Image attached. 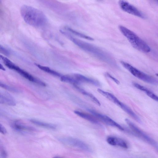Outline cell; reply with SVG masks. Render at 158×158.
I'll use <instances>...</instances> for the list:
<instances>
[{
  "instance_id": "obj_26",
  "label": "cell",
  "mask_w": 158,
  "mask_h": 158,
  "mask_svg": "<svg viewBox=\"0 0 158 158\" xmlns=\"http://www.w3.org/2000/svg\"><path fill=\"white\" fill-rule=\"evenodd\" d=\"M0 133L2 134H5L7 131L4 126L0 123Z\"/></svg>"
},
{
  "instance_id": "obj_9",
  "label": "cell",
  "mask_w": 158,
  "mask_h": 158,
  "mask_svg": "<svg viewBox=\"0 0 158 158\" xmlns=\"http://www.w3.org/2000/svg\"><path fill=\"white\" fill-rule=\"evenodd\" d=\"M87 110L95 117L107 125L117 127L122 131L124 130V128L120 125L107 116L100 114L92 109H88Z\"/></svg>"
},
{
  "instance_id": "obj_19",
  "label": "cell",
  "mask_w": 158,
  "mask_h": 158,
  "mask_svg": "<svg viewBox=\"0 0 158 158\" xmlns=\"http://www.w3.org/2000/svg\"><path fill=\"white\" fill-rule=\"evenodd\" d=\"M30 121L36 125L44 128L52 129H54L56 128V126L54 124L42 122L36 119H31L30 120Z\"/></svg>"
},
{
  "instance_id": "obj_29",
  "label": "cell",
  "mask_w": 158,
  "mask_h": 158,
  "mask_svg": "<svg viewBox=\"0 0 158 158\" xmlns=\"http://www.w3.org/2000/svg\"><path fill=\"white\" fill-rule=\"evenodd\" d=\"M0 112H0V114H1V113H0Z\"/></svg>"
},
{
  "instance_id": "obj_25",
  "label": "cell",
  "mask_w": 158,
  "mask_h": 158,
  "mask_svg": "<svg viewBox=\"0 0 158 158\" xmlns=\"http://www.w3.org/2000/svg\"><path fill=\"white\" fill-rule=\"evenodd\" d=\"M106 76L110 78L113 81H114L118 85L120 84V82L117 79L112 76L110 74L108 73H106Z\"/></svg>"
},
{
  "instance_id": "obj_24",
  "label": "cell",
  "mask_w": 158,
  "mask_h": 158,
  "mask_svg": "<svg viewBox=\"0 0 158 158\" xmlns=\"http://www.w3.org/2000/svg\"><path fill=\"white\" fill-rule=\"evenodd\" d=\"M0 53L8 56L10 55L9 51L0 44Z\"/></svg>"
},
{
  "instance_id": "obj_14",
  "label": "cell",
  "mask_w": 158,
  "mask_h": 158,
  "mask_svg": "<svg viewBox=\"0 0 158 158\" xmlns=\"http://www.w3.org/2000/svg\"><path fill=\"white\" fill-rule=\"evenodd\" d=\"M97 91L103 96L119 106L121 102L113 94L110 93L103 91L100 89H98Z\"/></svg>"
},
{
  "instance_id": "obj_11",
  "label": "cell",
  "mask_w": 158,
  "mask_h": 158,
  "mask_svg": "<svg viewBox=\"0 0 158 158\" xmlns=\"http://www.w3.org/2000/svg\"><path fill=\"white\" fill-rule=\"evenodd\" d=\"M11 126L15 130L21 133L35 130L34 128L25 124L20 120L15 121L12 123Z\"/></svg>"
},
{
  "instance_id": "obj_3",
  "label": "cell",
  "mask_w": 158,
  "mask_h": 158,
  "mask_svg": "<svg viewBox=\"0 0 158 158\" xmlns=\"http://www.w3.org/2000/svg\"><path fill=\"white\" fill-rule=\"evenodd\" d=\"M119 28L133 47L141 52L148 53L151 51L149 46L136 34L127 27L120 25Z\"/></svg>"
},
{
  "instance_id": "obj_8",
  "label": "cell",
  "mask_w": 158,
  "mask_h": 158,
  "mask_svg": "<svg viewBox=\"0 0 158 158\" xmlns=\"http://www.w3.org/2000/svg\"><path fill=\"white\" fill-rule=\"evenodd\" d=\"M118 3L121 8L124 11L142 18H144L143 14L138 9L129 2L124 0H120Z\"/></svg>"
},
{
  "instance_id": "obj_21",
  "label": "cell",
  "mask_w": 158,
  "mask_h": 158,
  "mask_svg": "<svg viewBox=\"0 0 158 158\" xmlns=\"http://www.w3.org/2000/svg\"><path fill=\"white\" fill-rule=\"evenodd\" d=\"M65 29H66V30L68 31H70L71 33H73L74 35H76L78 37H79L81 38H82L87 40H93L94 39L88 36L87 35H86L83 33H81L80 32L77 31L71 28L68 27H65Z\"/></svg>"
},
{
  "instance_id": "obj_4",
  "label": "cell",
  "mask_w": 158,
  "mask_h": 158,
  "mask_svg": "<svg viewBox=\"0 0 158 158\" xmlns=\"http://www.w3.org/2000/svg\"><path fill=\"white\" fill-rule=\"evenodd\" d=\"M0 60L8 68L14 70L22 76L28 80L40 85L44 84V82L33 76L28 73L16 65L6 57L0 54Z\"/></svg>"
},
{
  "instance_id": "obj_2",
  "label": "cell",
  "mask_w": 158,
  "mask_h": 158,
  "mask_svg": "<svg viewBox=\"0 0 158 158\" xmlns=\"http://www.w3.org/2000/svg\"><path fill=\"white\" fill-rule=\"evenodd\" d=\"M64 35L68 36L80 48L91 53L99 60L110 65H115L116 62L114 59L106 52L92 44L74 38L66 32L64 33Z\"/></svg>"
},
{
  "instance_id": "obj_16",
  "label": "cell",
  "mask_w": 158,
  "mask_h": 158,
  "mask_svg": "<svg viewBox=\"0 0 158 158\" xmlns=\"http://www.w3.org/2000/svg\"><path fill=\"white\" fill-rule=\"evenodd\" d=\"M138 122L141 123L139 117L127 106L121 102L118 106Z\"/></svg>"
},
{
  "instance_id": "obj_17",
  "label": "cell",
  "mask_w": 158,
  "mask_h": 158,
  "mask_svg": "<svg viewBox=\"0 0 158 158\" xmlns=\"http://www.w3.org/2000/svg\"><path fill=\"white\" fill-rule=\"evenodd\" d=\"M74 113L79 116L93 124L100 125L99 122L95 118L89 114L77 110L74 111Z\"/></svg>"
},
{
  "instance_id": "obj_10",
  "label": "cell",
  "mask_w": 158,
  "mask_h": 158,
  "mask_svg": "<svg viewBox=\"0 0 158 158\" xmlns=\"http://www.w3.org/2000/svg\"><path fill=\"white\" fill-rule=\"evenodd\" d=\"M79 85L81 83H88L96 86H99L100 83L98 81L87 77L84 75L78 73H74L71 75Z\"/></svg>"
},
{
  "instance_id": "obj_12",
  "label": "cell",
  "mask_w": 158,
  "mask_h": 158,
  "mask_svg": "<svg viewBox=\"0 0 158 158\" xmlns=\"http://www.w3.org/2000/svg\"><path fill=\"white\" fill-rule=\"evenodd\" d=\"M106 141L110 145L118 146L124 148H127L128 146L127 143L122 139L113 136L108 137Z\"/></svg>"
},
{
  "instance_id": "obj_18",
  "label": "cell",
  "mask_w": 158,
  "mask_h": 158,
  "mask_svg": "<svg viewBox=\"0 0 158 158\" xmlns=\"http://www.w3.org/2000/svg\"><path fill=\"white\" fill-rule=\"evenodd\" d=\"M74 87L82 94L89 97L91 100L98 106H101L99 101L92 94L89 93L78 86L77 85H74Z\"/></svg>"
},
{
  "instance_id": "obj_5",
  "label": "cell",
  "mask_w": 158,
  "mask_h": 158,
  "mask_svg": "<svg viewBox=\"0 0 158 158\" xmlns=\"http://www.w3.org/2000/svg\"><path fill=\"white\" fill-rule=\"evenodd\" d=\"M120 63L125 68L135 77L152 85L157 84V80L155 78L138 69L126 62L121 61Z\"/></svg>"
},
{
  "instance_id": "obj_6",
  "label": "cell",
  "mask_w": 158,
  "mask_h": 158,
  "mask_svg": "<svg viewBox=\"0 0 158 158\" xmlns=\"http://www.w3.org/2000/svg\"><path fill=\"white\" fill-rule=\"evenodd\" d=\"M59 140L61 142L66 145L85 152H92V149L89 146L78 139L71 137H65L60 138Z\"/></svg>"
},
{
  "instance_id": "obj_22",
  "label": "cell",
  "mask_w": 158,
  "mask_h": 158,
  "mask_svg": "<svg viewBox=\"0 0 158 158\" xmlns=\"http://www.w3.org/2000/svg\"><path fill=\"white\" fill-rule=\"evenodd\" d=\"M0 87L13 92L18 93L19 91L17 89L3 83L1 81H0Z\"/></svg>"
},
{
  "instance_id": "obj_28",
  "label": "cell",
  "mask_w": 158,
  "mask_h": 158,
  "mask_svg": "<svg viewBox=\"0 0 158 158\" xmlns=\"http://www.w3.org/2000/svg\"></svg>"
},
{
  "instance_id": "obj_20",
  "label": "cell",
  "mask_w": 158,
  "mask_h": 158,
  "mask_svg": "<svg viewBox=\"0 0 158 158\" xmlns=\"http://www.w3.org/2000/svg\"><path fill=\"white\" fill-rule=\"evenodd\" d=\"M35 65L43 71L49 73L52 75L58 77H60L61 74L51 69L49 67L42 66L39 64H35Z\"/></svg>"
},
{
  "instance_id": "obj_23",
  "label": "cell",
  "mask_w": 158,
  "mask_h": 158,
  "mask_svg": "<svg viewBox=\"0 0 158 158\" xmlns=\"http://www.w3.org/2000/svg\"><path fill=\"white\" fill-rule=\"evenodd\" d=\"M7 153L3 146L0 143V157H6Z\"/></svg>"
},
{
  "instance_id": "obj_27",
  "label": "cell",
  "mask_w": 158,
  "mask_h": 158,
  "mask_svg": "<svg viewBox=\"0 0 158 158\" xmlns=\"http://www.w3.org/2000/svg\"><path fill=\"white\" fill-rule=\"evenodd\" d=\"M0 69L3 70L5 71V69L4 67L3 66V65L0 63Z\"/></svg>"
},
{
  "instance_id": "obj_13",
  "label": "cell",
  "mask_w": 158,
  "mask_h": 158,
  "mask_svg": "<svg viewBox=\"0 0 158 158\" xmlns=\"http://www.w3.org/2000/svg\"><path fill=\"white\" fill-rule=\"evenodd\" d=\"M0 104L10 106H15L16 103L14 98L10 95L0 94Z\"/></svg>"
},
{
  "instance_id": "obj_1",
  "label": "cell",
  "mask_w": 158,
  "mask_h": 158,
  "mask_svg": "<svg viewBox=\"0 0 158 158\" xmlns=\"http://www.w3.org/2000/svg\"><path fill=\"white\" fill-rule=\"evenodd\" d=\"M20 12L25 22L33 27H42L47 22V19L45 15L41 11L34 7L23 5L21 8Z\"/></svg>"
},
{
  "instance_id": "obj_7",
  "label": "cell",
  "mask_w": 158,
  "mask_h": 158,
  "mask_svg": "<svg viewBox=\"0 0 158 158\" xmlns=\"http://www.w3.org/2000/svg\"><path fill=\"white\" fill-rule=\"evenodd\" d=\"M125 120L130 128L137 135L152 146L158 148L157 143L153 139L138 128L129 119L126 118Z\"/></svg>"
},
{
  "instance_id": "obj_15",
  "label": "cell",
  "mask_w": 158,
  "mask_h": 158,
  "mask_svg": "<svg viewBox=\"0 0 158 158\" xmlns=\"http://www.w3.org/2000/svg\"><path fill=\"white\" fill-rule=\"evenodd\" d=\"M133 85L136 88L144 92L148 96L152 99L158 102L157 96L147 88L136 83H133Z\"/></svg>"
}]
</instances>
